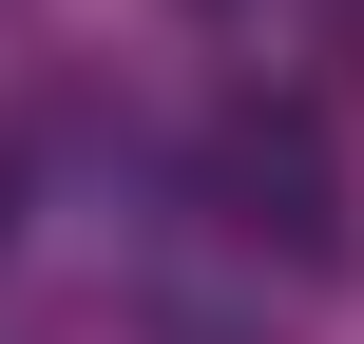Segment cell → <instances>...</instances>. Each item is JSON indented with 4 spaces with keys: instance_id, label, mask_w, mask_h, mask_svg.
I'll return each mask as SVG.
<instances>
[{
    "instance_id": "obj_1",
    "label": "cell",
    "mask_w": 364,
    "mask_h": 344,
    "mask_svg": "<svg viewBox=\"0 0 364 344\" xmlns=\"http://www.w3.org/2000/svg\"><path fill=\"white\" fill-rule=\"evenodd\" d=\"M192 211H211V249H250V268H288V287H326V268L364 249L346 153H326L307 96H211V134H192Z\"/></svg>"
}]
</instances>
